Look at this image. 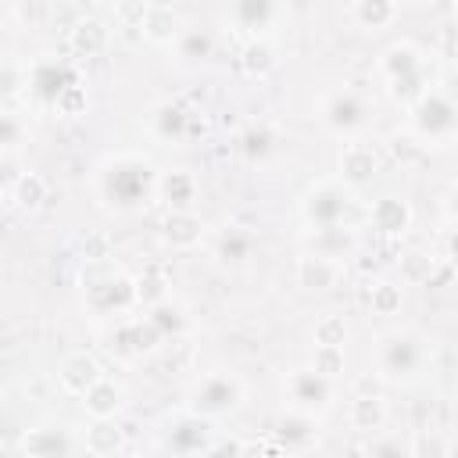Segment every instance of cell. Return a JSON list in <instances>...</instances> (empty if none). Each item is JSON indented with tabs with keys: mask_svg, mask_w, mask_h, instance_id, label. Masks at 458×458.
<instances>
[{
	"mask_svg": "<svg viewBox=\"0 0 458 458\" xmlns=\"http://www.w3.org/2000/svg\"><path fill=\"white\" fill-rule=\"evenodd\" d=\"M161 236H165V243L172 250H197L208 240V225L197 215V208H190V211H168L165 215V225H161Z\"/></svg>",
	"mask_w": 458,
	"mask_h": 458,
	"instance_id": "d4e9b609",
	"label": "cell"
},
{
	"mask_svg": "<svg viewBox=\"0 0 458 458\" xmlns=\"http://www.w3.org/2000/svg\"><path fill=\"white\" fill-rule=\"evenodd\" d=\"M308 365H311L315 372L329 376V379H344V372H347V351L336 347V344H315Z\"/></svg>",
	"mask_w": 458,
	"mask_h": 458,
	"instance_id": "8d00e7d4",
	"label": "cell"
},
{
	"mask_svg": "<svg viewBox=\"0 0 458 458\" xmlns=\"http://www.w3.org/2000/svg\"><path fill=\"white\" fill-rule=\"evenodd\" d=\"M401 18V0H347V21L358 32H386Z\"/></svg>",
	"mask_w": 458,
	"mask_h": 458,
	"instance_id": "44dd1931",
	"label": "cell"
},
{
	"mask_svg": "<svg viewBox=\"0 0 458 458\" xmlns=\"http://www.w3.org/2000/svg\"><path fill=\"white\" fill-rule=\"evenodd\" d=\"M132 283H136V301H140V308H147V304H154V301H161V297L172 293V290H168V279H165L157 268H150V272H143V276H132Z\"/></svg>",
	"mask_w": 458,
	"mask_h": 458,
	"instance_id": "f35d334b",
	"label": "cell"
},
{
	"mask_svg": "<svg viewBox=\"0 0 458 458\" xmlns=\"http://www.w3.org/2000/svg\"><path fill=\"white\" fill-rule=\"evenodd\" d=\"M79 404H82V411H86L89 419H111V415L122 411L125 390H122L118 379H111V376L104 372L93 386H86V394H79Z\"/></svg>",
	"mask_w": 458,
	"mask_h": 458,
	"instance_id": "4316f807",
	"label": "cell"
},
{
	"mask_svg": "<svg viewBox=\"0 0 458 458\" xmlns=\"http://www.w3.org/2000/svg\"><path fill=\"white\" fill-rule=\"evenodd\" d=\"M437 344L415 326H390L372 340V376L386 386H415L433 372Z\"/></svg>",
	"mask_w": 458,
	"mask_h": 458,
	"instance_id": "7a4b0ae2",
	"label": "cell"
},
{
	"mask_svg": "<svg viewBox=\"0 0 458 458\" xmlns=\"http://www.w3.org/2000/svg\"><path fill=\"white\" fill-rule=\"evenodd\" d=\"M136 25H140V36L154 47H172V39L182 32V18L172 0H147L136 14Z\"/></svg>",
	"mask_w": 458,
	"mask_h": 458,
	"instance_id": "e0dca14e",
	"label": "cell"
},
{
	"mask_svg": "<svg viewBox=\"0 0 458 458\" xmlns=\"http://www.w3.org/2000/svg\"><path fill=\"white\" fill-rule=\"evenodd\" d=\"M14 18L25 29H43L54 18V4L50 0H14Z\"/></svg>",
	"mask_w": 458,
	"mask_h": 458,
	"instance_id": "ab89813d",
	"label": "cell"
},
{
	"mask_svg": "<svg viewBox=\"0 0 458 458\" xmlns=\"http://www.w3.org/2000/svg\"><path fill=\"white\" fill-rule=\"evenodd\" d=\"M215 440H218L215 419L197 415L190 408H179L161 422V447L172 454H211Z\"/></svg>",
	"mask_w": 458,
	"mask_h": 458,
	"instance_id": "8fae6325",
	"label": "cell"
},
{
	"mask_svg": "<svg viewBox=\"0 0 458 458\" xmlns=\"http://www.w3.org/2000/svg\"><path fill=\"white\" fill-rule=\"evenodd\" d=\"M0 11H4V0H0Z\"/></svg>",
	"mask_w": 458,
	"mask_h": 458,
	"instance_id": "7dc6e473",
	"label": "cell"
},
{
	"mask_svg": "<svg viewBox=\"0 0 458 458\" xmlns=\"http://www.w3.org/2000/svg\"><path fill=\"white\" fill-rule=\"evenodd\" d=\"M365 304H369L372 315L390 318V315L401 311L404 290H401V283H394V279H376V283H369V290H365Z\"/></svg>",
	"mask_w": 458,
	"mask_h": 458,
	"instance_id": "836d02e7",
	"label": "cell"
},
{
	"mask_svg": "<svg viewBox=\"0 0 458 458\" xmlns=\"http://www.w3.org/2000/svg\"><path fill=\"white\" fill-rule=\"evenodd\" d=\"M433 276V258L426 250H408L401 258V283H426Z\"/></svg>",
	"mask_w": 458,
	"mask_h": 458,
	"instance_id": "7bdbcfd3",
	"label": "cell"
},
{
	"mask_svg": "<svg viewBox=\"0 0 458 458\" xmlns=\"http://www.w3.org/2000/svg\"><path fill=\"white\" fill-rule=\"evenodd\" d=\"M79 286H82V308L97 322H114V318H125V315H132L140 308L132 276L111 254L82 261Z\"/></svg>",
	"mask_w": 458,
	"mask_h": 458,
	"instance_id": "3957f363",
	"label": "cell"
},
{
	"mask_svg": "<svg viewBox=\"0 0 458 458\" xmlns=\"http://www.w3.org/2000/svg\"><path fill=\"white\" fill-rule=\"evenodd\" d=\"M404 111H408V136L419 147L444 150V147L454 143V136H458V107H454V97L440 82H433Z\"/></svg>",
	"mask_w": 458,
	"mask_h": 458,
	"instance_id": "8992f818",
	"label": "cell"
},
{
	"mask_svg": "<svg viewBox=\"0 0 458 458\" xmlns=\"http://www.w3.org/2000/svg\"><path fill=\"white\" fill-rule=\"evenodd\" d=\"M276 68H279V50H276V43L268 36H254V39L243 43V50H240V72L247 79H268Z\"/></svg>",
	"mask_w": 458,
	"mask_h": 458,
	"instance_id": "4dcf8cb0",
	"label": "cell"
},
{
	"mask_svg": "<svg viewBox=\"0 0 458 458\" xmlns=\"http://www.w3.org/2000/svg\"><path fill=\"white\" fill-rule=\"evenodd\" d=\"M72 82H79L75 68H72L68 61H57V57H43V61H36V64L29 68V75H25L29 93H32L39 104H47V107H54V100H57Z\"/></svg>",
	"mask_w": 458,
	"mask_h": 458,
	"instance_id": "9a60e30c",
	"label": "cell"
},
{
	"mask_svg": "<svg viewBox=\"0 0 458 458\" xmlns=\"http://www.w3.org/2000/svg\"><path fill=\"white\" fill-rule=\"evenodd\" d=\"M172 4H175V0H172Z\"/></svg>",
	"mask_w": 458,
	"mask_h": 458,
	"instance_id": "c3c4849f",
	"label": "cell"
},
{
	"mask_svg": "<svg viewBox=\"0 0 458 458\" xmlns=\"http://www.w3.org/2000/svg\"><path fill=\"white\" fill-rule=\"evenodd\" d=\"M376 75L386 89V97L397 107H408L415 97H422L433 82H437V64L433 54L422 50L411 39H394L390 47L379 50L376 57Z\"/></svg>",
	"mask_w": 458,
	"mask_h": 458,
	"instance_id": "277c9868",
	"label": "cell"
},
{
	"mask_svg": "<svg viewBox=\"0 0 458 458\" xmlns=\"http://www.w3.org/2000/svg\"><path fill=\"white\" fill-rule=\"evenodd\" d=\"M107 4H118V7H125V4H136V0H107Z\"/></svg>",
	"mask_w": 458,
	"mask_h": 458,
	"instance_id": "bcb514c9",
	"label": "cell"
},
{
	"mask_svg": "<svg viewBox=\"0 0 458 458\" xmlns=\"http://www.w3.org/2000/svg\"><path fill=\"white\" fill-rule=\"evenodd\" d=\"M14 179H18L14 165H11L7 157H0V200H7V197H11V186H14Z\"/></svg>",
	"mask_w": 458,
	"mask_h": 458,
	"instance_id": "f6af8a7d",
	"label": "cell"
},
{
	"mask_svg": "<svg viewBox=\"0 0 458 458\" xmlns=\"http://www.w3.org/2000/svg\"><path fill=\"white\" fill-rule=\"evenodd\" d=\"M211 258L222 268H243L254 258V233L243 225H222L211 236Z\"/></svg>",
	"mask_w": 458,
	"mask_h": 458,
	"instance_id": "603a6c76",
	"label": "cell"
},
{
	"mask_svg": "<svg viewBox=\"0 0 458 458\" xmlns=\"http://www.w3.org/2000/svg\"><path fill=\"white\" fill-rule=\"evenodd\" d=\"M229 18H233V29L243 32L247 39L268 36L276 25H283L286 0H229Z\"/></svg>",
	"mask_w": 458,
	"mask_h": 458,
	"instance_id": "5bb4252c",
	"label": "cell"
},
{
	"mask_svg": "<svg viewBox=\"0 0 458 458\" xmlns=\"http://www.w3.org/2000/svg\"><path fill=\"white\" fill-rule=\"evenodd\" d=\"M361 247V236L354 225H326V229H308L304 236V250H315L322 258H333V261H351Z\"/></svg>",
	"mask_w": 458,
	"mask_h": 458,
	"instance_id": "ffe728a7",
	"label": "cell"
},
{
	"mask_svg": "<svg viewBox=\"0 0 458 458\" xmlns=\"http://www.w3.org/2000/svg\"><path fill=\"white\" fill-rule=\"evenodd\" d=\"M276 437H279L290 451H301V447H308V444L318 437V419H311V415H304V411L286 408V411H283V419H279V426H276Z\"/></svg>",
	"mask_w": 458,
	"mask_h": 458,
	"instance_id": "d6a6232c",
	"label": "cell"
},
{
	"mask_svg": "<svg viewBox=\"0 0 458 458\" xmlns=\"http://www.w3.org/2000/svg\"><path fill=\"white\" fill-rule=\"evenodd\" d=\"M247 404V379L229 369V365H215L208 372H200L190 390H186V404L190 411L197 415H208V419H225V415H236L240 408Z\"/></svg>",
	"mask_w": 458,
	"mask_h": 458,
	"instance_id": "52a82bcc",
	"label": "cell"
},
{
	"mask_svg": "<svg viewBox=\"0 0 458 458\" xmlns=\"http://www.w3.org/2000/svg\"><path fill=\"white\" fill-rule=\"evenodd\" d=\"M100 340H104V351L122 361V365H132L140 358H150L165 347V336L157 333V326L147 318V315H125V318H114L100 329Z\"/></svg>",
	"mask_w": 458,
	"mask_h": 458,
	"instance_id": "9c48e42d",
	"label": "cell"
},
{
	"mask_svg": "<svg viewBox=\"0 0 458 458\" xmlns=\"http://www.w3.org/2000/svg\"><path fill=\"white\" fill-rule=\"evenodd\" d=\"M283 401L293 411L326 419L340 401V379H329V376L315 372L311 365H297L283 376Z\"/></svg>",
	"mask_w": 458,
	"mask_h": 458,
	"instance_id": "30bf717a",
	"label": "cell"
},
{
	"mask_svg": "<svg viewBox=\"0 0 458 458\" xmlns=\"http://www.w3.org/2000/svg\"><path fill=\"white\" fill-rule=\"evenodd\" d=\"M18 451L25 454H39V458H50V454H72V451H82V440L72 437L68 426H39V429H29L18 444Z\"/></svg>",
	"mask_w": 458,
	"mask_h": 458,
	"instance_id": "484cf974",
	"label": "cell"
},
{
	"mask_svg": "<svg viewBox=\"0 0 458 458\" xmlns=\"http://www.w3.org/2000/svg\"><path fill=\"white\" fill-rule=\"evenodd\" d=\"M64 47L72 57H100L111 47V29L100 18H75L64 29Z\"/></svg>",
	"mask_w": 458,
	"mask_h": 458,
	"instance_id": "7402d4cb",
	"label": "cell"
},
{
	"mask_svg": "<svg viewBox=\"0 0 458 458\" xmlns=\"http://www.w3.org/2000/svg\"><path fill=\"white\" fill-rule=\"evenodd\" d=\"M172 50L179 61H208L211 50H215V39L208 29H193V25H182V32L172 39Z\"/></svg>",
	"mask_w": 458,
	"mask_h": 458,
	"instance_id": "e575fe53",
	"label": "cell"
},
{
	"mask_svg": "<svg viewBox=\"0 0 458 458\" xmlns=\"http://www.w3.org/2000/svg\"><path fill=\"white\" fill-rule=\"evenodd\" d=\"M21 140H25V122H21V114L0 111V150H14Z\"/></svg>",
	"mask_w": 458,
	"mask_h": 458,
	"instance_id": "ee69618b",
	"label": "cell"
},
{
	"mask_svg": "<svg viewBox=\"0 0 458 458\" xmlns=\"http://www.w3.org/2000/svg\"><path fill=\"white\" fill-rule=\"evenodd\" d=\"M386 165V154L379 150V143L365 140L361 132L358 136H347L340 143V157H336V175L351 186H365L372 175H379Z\"/></svg>",
	"mask_w": 458,
	"mask_h": 458,
	"instance_id": "4fadbf2b",
	"label": "cell"
},
{
	"mask_svg": "<svg viewBox=\"0 0 458 458\" xmlns=\"http://www.w3.org/2000/svg\"><path fill=\"white\" fill-rule=\"evenodd\" d=\"M200 197V182L190 168H168L157 172V186H154V200H161L168 211H190L197 208Z\"/></svg>",
	"mask_w": 458,
	"mask_h": 458,
	"instance_id": "d6986e66",
	"label": "cell"
},
{
	"mask_svg": "<svg viewBox=\"0 0 458 458\" xmlns=\"http://www.w3.org/2000/svg\"><path fill=\"white\" fill-rule=\"evenodd\" d=\"M86 104H89V97H86V86H82V79H79V82H72V86L54 100V111H57L61 118H79V114H86Z\"/></svg>",
	"mask_w": 458,
	"mask_h": 458,
	"instance_id": "b9f144b4",
	"label": "cell"
},
{
	"mask_svg": "<svg viewBox=\"0 0 458 458\" xmlns=\"http://www.w3.org/2000/svg\"><path fill=\"white\" fill-rule=\"evenodd\" d=\"M50 197V182L39 175V172H18L14 186H11V204L21 211V215H36Z\"/></svg>",
	"mask_w": 458,
	"mask_h": 458,
	"instance_id": "1f68e13d",
	"label": "cell"
},
{
	"mask_svg": "<svg viewBox=\"0 0 458 458\" xmlns=\"http://www.w3.org/2000/svg\"><path fill=\"white\" fill-rule=\"evenodd\" d=\"M79 440H82V451H86V454L104 458V454H114V451L125 447V429L118 426L114 415H111V419H89V426L82 429Z\"/></svg>",
	"mask_w": 458,
	"mask_h": 458,
	"instance_id": "f546056e",
	"label": "cell"
},
{
	"mask_svg": "<svg viewBox=\"0 0 458 458\" xmlns=\"http://www.w3.org/2000/svg\"><path fill=\"white\" fill-rule=\"evenodd\" d=\"M347 426L354 433H376L386 426V401L379 394H354L347 401Z\"/></svg>",
	"mask_w": 458,
	"mask_h": 458,
	"instance_id": "f1b7e54d",
	"label": "cell"
},
{
	"mask_svg": "<svg viewBox=\"0 0 458 458\" xmlns=\"http://www.w3.org/2000/svg\"><path fill=\"white\" fill-rule=\"evenodd\" d=\"M347 318L340 311H322L315 322H311V344H336V347H347Z\"/></svg>",
	"mask_w": 458,
	"mask_h": 458,
	"instance_id": "74e56055",
	"label": "cell"
},
{
	"mask_svg": "<svg viewBox=\"0 0 458 458\" xmlns=\"http://www.w3.org/2000/svg\"><path fill=\"white\" fill-rule=\"evenodd\" d=\"M315 118L322 122L326 132L333 136H358L365 132V125L372 122V100L365 97V89L358 86H336L326 89L315 104Z\"/></svg>",
	"mask_w": 458,
	"mask_h": 458,
	"instance_id": "ba28073f",
	"label": "cell"
},
{
	"mask_svg": "<svg viewBox=\"0 0 458 458\" xmlns=\"http://www.w3.org/2000/svg\"><path fill=\"white\" fill-rule=\"evenodd\" d=\"M157 165L140 154V150H114L104 154L93 165L89 175V193L97 200V208H104L107 215H136L147 204H154V186H157Z\"/></svg>",
	"mask_w": 458,
	"mask_h": 458,
	"instance_id": "6da1fadb",
	"label": "cell"
},
{
	"mask_svg": "<svg viewBox=\"0 0 458 458\" xmlns=\"http://www.w3.org/2000/svg\"><path fill=\"white\" fill-rule=\"evenodd\" d=\"M411 222H415V211L397 193H383V197H376L365 208V225L376 229V233H383V236H404L411 229Z\"/></svg>",
	"mask_w": 458,
	"mask_h": 458,
	"instance_id": "ac0fdd59",
	"label": "cell"
},
{
	"mask_svg": "<svg viewBox=\"0 0 458 458\" xmlns=\"http://www.w3.org/2000/svg\"><path fill=\"white\" fill-rule=\"evenodd\" d=\"M240 147H243L247 161H265V157L279 147V136H276V129H272V125L254 122V125H247V132L240 136Z\"/></svg>",
	"mask_w": 458,
	"mask_h": 458,
	"instance_id": "d590c367",
	"label": "cell"
},
{
	"mask_svg": "<svg viewBox=\"0 0 458 458\" xmlns=\"http://www.w3.org/2000/svg\"><path fill=\"white\" fill-rule=\"evenodd\" d=\"M147 318L157 326V333L165 340H179L186 329H190V308L179 301V297H161L154 304H147Z\"/></svg>",
	"mask_w": 458,
	"mask_h": 458,
	"instance_id": "83f0119b",
	"label": "cell"
},
{
	"mask_svg": "<svg viewBox=\"0 0 458 458\" xmlns=\"http://www.w3.org/2000/svg\"><path fill=\"white\" fill-rule=\"evenodd\" d=\"M200 122H197V111H190L182 100H157L150 111H147V132L150 140L165 143V147H182L197 136Z\"/></svg>",
	"mask_w": 458,
	"mask_h": 458,
	"instance_id": "7c38bea8",
	"label": "cell"
},
{
	"mask_svg": "<svg viewBox=\"0 0 458 458\" xmlns=\"http://www.w3.org/2000/svg\"><path fill=\"white\" fill-rule=\"evenodd\" d=\"M408 447H411V454L415 458H422V454H429V458H440V454H451V440L444 437H437V429H415L411 433V440H408Z\"/></svg>",
	"mask_w": 458,
	"mask_h": 458,
	"instance_id": "60d3db41",
	"label": "cell"
},
{
	"mask_svg": "<svg viewBox=\"0 0 458 458\" xmlns=\"http://www.w3.org/2000/svg\"><path fill=\"white\" fill-rule=\"evenodd\" d=\"M100 376H104V369H100V361L89 351H72V354H64L57 361V386L68 397L86 394V386H93Z\"/></svg>",
	"mask_w": 458,
	"mask_h": 458,
	"instance_id": "cb8c5ba5",
	"label": "cell"
},
{
	"mask_svg": "<svg viewBox=\"0 0 458 458\" xmlns=\"http://www.w3.org/2000/svg\"><path fill=\"white\" fill-rule=\"evenodd\" d=\"M347 265L344 261H333V258H322L315 250H301L297 261H293V279L304 293H329L340 286Z\"/></svg>",
	"mask_w": 458,
	"mask_h": 458,
	"instance_id": "2e32d148",
	"label": "cell"
},
{
	"mask_svg": "<svg viewBox=\"0 0 458 458\" xmlns=\"http://www.w3.org/2000/svg\"><path fill=\"white\" fill-rule=\"evenodd\" d=\"M301 222L308 229H326V225H361L365 222V204L358 197V186L344 182L340 175H326L311 182L301 193Z\"/></svg>",
	"mask_w": 458,
	"mask_h": 458,
	"instance_id": "5b68a950",
	"label": "cell"
}]
</instances>
